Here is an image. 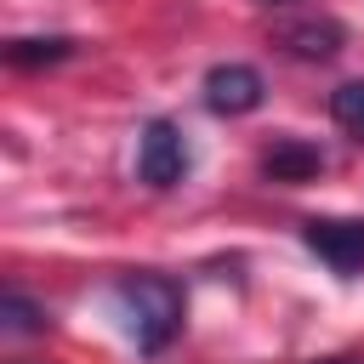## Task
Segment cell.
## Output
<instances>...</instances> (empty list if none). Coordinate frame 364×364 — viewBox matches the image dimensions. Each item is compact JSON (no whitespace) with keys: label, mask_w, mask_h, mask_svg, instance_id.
<instances>
[{"label":"cell","mask_w":364,"mask_h":364,"mask_svg":"<svg viewBox=\"0 0 364 364\" xmlns=\"http://www.w3.org/2000/svg\"><path fill=\"white\" fill-rule=\"evenodd\" d=\"M108 296H114L119 330L136 341L142 358H159V353L182 336L188 301H182V284H176L171 273H125V279H114Z\"/></svg>","instance_id":"6da1fadb"},{"label":"cell","mask_w":364,"mask_h":364,"mask_svg":"<svg viewBox=\"0 0 364 364\" xmlns=\"http://www.w3.org/2000/svg\"><path fill=\"white\" fill-rule=\"evenodd\" d=\"M188 171H193L188 131H182L176 119H148L142 136H136V176H142L148 188H176Z\"/></svg>","instance_id":"7a4b0ae2"},{"label":"cell","mask_w":364,"mask_h":364,"mask_svg":"<svg viewBox=\"0 0 364 364\" xmlns=\"http://www.w3.org/2000/svg\"><path fill=\"white\" fill-rule=\"evenodd\" d=\"M301 245L336 279H358L364 273V216H307L301 222Z\"/></svg>","instance_id":"3957f363"},{"label":"cell","mask_w":364,"mask_h":364,"mask_svg":"<svg viewBox=\"0 0 364 364\" xmlns=\"http://www.w3.org/2000/svg\"><path fill=\"white\" fill-rule=\"evenodd\" d=\"M262 102H267V80H262L250 63H216V68L205 74V108H210V114L239 119V114H256Z\"/></svg>","instance_id":"277c9868"},{"label":"cell","mask_w":364,"mask_h":364,"mask_svg":"<svg viewBox=\"0 0 364 364\" xmlns=\"http://www.w3.org/2000/svg\"><path fill=\"white\" fill-rule=\"evenodd\" d=\"M273 40H279L290 57H301V63H330V57L347 46V28H341L330 11H301V17H284V23L273 28Z\"/></svg>","instance_id":"5b68a950"},{"label":"cell","mask_w":364,"mask_h":364,"mask_svg":"<svg viewBox=\"0 0 364 364\" xmlns=\"http://www.w3.org/2000/svg\"><path fill=\"white\" fill-rule=\"evenodd\" d=\"M318 171H324V154L313 142H301V136H273L262 148V176L279 182V188H296V182H307Z\"/></svg>","instance_id":"8992f818"},{"label":"cell","mask_w":364,"mask_h":364,"mask_svg":"<svg viewBox=\"0 0 364 364\" xmlns=\"http://www.w3.org/2000/svg\"><path fill=\"white\" fill-rule=\"evenodd\" d=\"M0 330L6 336H40L46 330V307L34 296H23L17 284H6L0 290Z\"/></svg>","instance_id":"52a82bcc"},{"label":"cell","mask_w":364,"mask_h":364,"mask_svg":"<svg viewBox=\"0 0 364 364\" xmlns=\"http://www.w3.org/2000/svg\"><path fill=\"white\" fill-rule=\"evenodd\" d=\"M74 57L68 34H46V40H6V63L11 68H40V63H63Z\"/></svg>","instance_id":"ba28073f"},{"label":"cell","mask_w":364,"mask_h":364,"mask_svg":"<svg viewBox=\"0 0 364 364\" xmlns=\"http://www.w3.org/2000/svg\"><path fill=\"white\" fill-rule=\"evenodd\" d=\"M330 119L347 131V136H364V80H341L330 91Z\"/></svg>","instance_id":"9c48e42d"},{"label":"cell","mask_w":364,"mask_h":364,"mask_svg":"<svg viewBox=\"0 0 364 364\" xmlns=\"http://www.w3.org/2000/svg\"><path fill=\"white\" fill-rule=\"evenodd\" d=\"M313 364H364V358H313Z\"/></svg>","instance_id":"30bf717a"},{"label":"cell","mask_w":364,"mask_h":364,"mask_svg":"<svg viewBox=\"0 0 364 364\" xmlns=\"http://www.w3.org/2000/svg\"><path fill=\"white\" fill-rule=\"evenodd\" d=\"M262 6H279V0H262Z\"/></svg>","instance_id":"8fae6325"}]
</instances>
